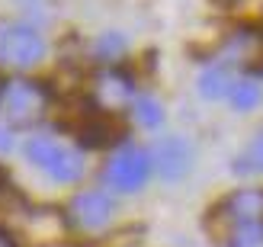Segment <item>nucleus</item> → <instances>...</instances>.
Listing matches in <instances>:
<instances>
[{
    "label": "nucleus",
    "instance_id": "obj_4",
    "mask_svg": "<svg viewBox=\"0 0 263 247\" xmlns=\"http://www.w3.org/2000/svg\"><path fill=\"white\" fill-rule=\"evenodd\" d=\"M45 58V39L29 23L0 26V64L10 71H29Z\"/></svg>",
    "mask_w": 263,
    "mask_h": 247
},
{
    "label": "nucleus",
    "instance_id": "obj_15",
    "mask_svg": "<svg viewBox=\"0 0 263 247\" xmlns=\"http://www.w3.org/2000/svg\"><path fill=\"white\" fill-rule=\"evenodd\" d=\"M0 247H16V244H13V238L7 235V231H0Z\"/></svg>",
    "mask_w": 263,
    "mask_h": 247
},
{
    "label": "nucleus",
    "instance_id": "obj_14",
    "mask_svg": "<svg viewBox=\"0 0 263 247\" xmlns=\"http://www.w3.org/2000/svg\"><path fill=\"white\" fill-rule=\"evenodd\" d=\"M10 148H13V135H10V128L0 125V154H7Z\"/></svg>",
    "mask_w": 263,
    "mask_h": 247
},
{
    "label": "nucleus",
    "instance_id": "obj_11",
    "mask_svg": "<svg viewBox=\"0 0 263 247\" xmlns=\"http://www.w3.org/2000/svg\"><path fill=\"white\" fill-rule=\"evenodd\" d=\"M260 84L257 81H234V87H231V93H228V100H231V106L234 109H241V112H251L257 103H260Z\"/></svg>",
    "mask_w": 263,
    "mask_h": 247
},
{
    "label": "nucleus",
    "instance_id": "obj_6",
    "mask_svg": "<svg viewBox=\"0 0 263 247\" xmlns=\"http://www.w3.org/2000/svg\"><path fill=\"white\" fill-rule=\"evenodd\" d=\"M112 218V199L103 189H87L77 193L68 205V222L81 231H100Z\"/></svg>",
    "mask_w": 263,
    "mask_h": 247
},
{
    "label": "nucleus",
    "instance_id": "obj_16",
    "mask_svg": "<svg viewBox=\"0 0 263 247\" xmlns=\"http://www.w3.org/2000/svg\"><path fill=\"white\" fill-rule=\"evenodd\" d=\"M16 4H20V7H35L39 0H16Z\"/></svg>",
    "mask_w": 263,
    "mask_h": 247
},
{
    "label": "nucleus",
    "instance_id": "obj_12",
    "mask_svg": "<svg viewBox=\"0 0 263 247\" xmlns=\"http://www.w3.org/2000/svg\"><path fill=\"white\" fill-rule=\"evenodd\" d=\"M238 174H263V132L251 138V145L244 148V154L234 161Z\"/></svg>",
    "mask_w": 263,
    "mask_h": 247
},
{
    "label": "nucleus",
    "instance_id": "obj_1",
    "mask_svg": "<svg viewBox=\"0 0 263 247\" xmlns=\"http://www.w3.org/2000/svg\"><path fill=\"white\" fill-rule=\"evenodd\" d=\"M209 238L215 247H263V189H234L209 212Z\"/></svg>",
    "mask_w": 263,
    "mask_h": 247
},
{
    "label": "nucleus",
    "instance_id": "obj_5",
    "mask_svg": "<svg viewBox=\"0 0 263 247\" xmlns=\"http://www.w3.org/2000/svg\"><path fill=\"white\" fill-rule=\"evenodd\" d=\"M151 170H154V164H151L148 151L138 148V145H122L106 161L103 180H106V186L116 189V193H138L144 183H148Z\"/></svg>",
    "mask_w": 263,
    "mask_h": 247
},
{
    "label": "nucleus",
    "instance_id": "obj_10",
    "mask_svg": "<svg viewBox=\"0 0 263 247\" xmlns=\"http://www.w3.org/2000/svg\"><path fill=\"white\" fill-rule=\"evenodd\" d=\"M132 112H135V122L144 125V128H157L164 122V106L157 103L154 97H135V103H132Z\"/></svg>",
    "mask_w": 263,
    "mask_h": 247
},
{
    "label": "nucleus",
    "instance_id": "obj_3",
    "mask_svg": "<svg viewBox=\"0 0 263 247\" xmlns=\"http://www.w3.org/2000/svg\"><path fill=\"white\" fill-rule=\"evenodd\" d=\"M48 109V90L29 77H0V116L7 125H35Z\"/></svg>",
    "mask_w": 263,
    "mask_h": 247
},
{
    "label": "nucleus",
    "instance_id": "obj_13",
    "mask_svg": "<svg viewBox=\"0 0 263 247\" xmlns=\"http://www.w3.org/2000/svg\"><path fill=\"white\" fill-rule=\"evenodd\" d=\"M122 51H125V39H122V35H103L100 42H97V55L106 58V61L119 58Z\"/></svg>",
    "mask_w": 263,
    "mask_h": 247
},
{
    "label": "nucleus",
    "instance_id": "obj_8",
    "mask_svg": "<svg viewBox=\"0 0 263 247\" xmlns=\"http://www.w3.org/2000/svg\"><path fill=\"white\" fill-rule=\"evenodd\" d=\"M151 164H154V170L161 174L164 180H180V177H186V170L193 167V151H190V145L183 138H177V135H170V138H161L154 145V151H151Z\"/></svg>",
    "mask_w": 263,
    "mask_h": 247
},
{
    "label": "nucleus",
    "instance_id": "obj_2",
    "mask_svg": "<svg viewBox=\"0 0 263 247\" xmlns=\"http://www.w3.org/2000/svg\"><path fill=\"white\" fill-rule=\"evenodd\" d=\"M26 158H29V164H35L39 170H42L51 183H77V180L84 177V154L64 145V141L51 138V135H35L26 141Z\"/></svg>",
    "mask_w": 263,
    "mask_h": 247
},
{
    "label": "nucleus",
    "instance_id": "obj_17",
    "mask_svg": "<svg viewBox=\"0 0 263 247\" xmlns=\"http://www.w3.org/2000/svg\"><path fill=\"white\" fill-rule=\"evenodd\" d=\"M221 4H238V0H221Z\"/></svg>",
    "mask_w": 263,
    "mask_h": 247
},
{
    "label": "nucleus",
    "instance_id": "obj_7",
    "mask_svg": "<svg viewBox=\"0 0 263 247\" xmlns=\"http://www.w3.org/2000/svg\"><path fill=\"white\" fill-rule=\"evenodd\" d=\"M93 103L106 112H119V109L132 106L135 103V84H132V77L119 68L100 71L93 81Z\"/></svg>",
    "mask_w": 263,
    "mask_h": 247
},
{
    "label": "nucleus",
    "instance_id": "obj_9",
    "mask_svg": "<svg viewBox=\"0 0 263 247\" xmlns=\"http://www.w3.org/2000/svg\"><path fill=\"white\" fill-rule=\"evenodd\" d=\"M231 87H234V77H231V71L225 68V64H212V68H205L202 77H199V93H202L205 100H221V97H228Z\"/></svg>",
    "mask_w": 263,
    "mask_h": 247
}]
</instances>
